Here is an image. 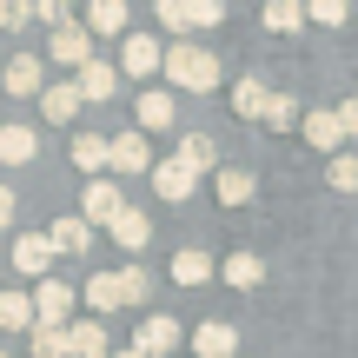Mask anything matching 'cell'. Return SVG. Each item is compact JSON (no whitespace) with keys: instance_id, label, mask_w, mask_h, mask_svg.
Listing matches in <instances>:
<instances>
[{"instance_id":"obj_17","label":"cell","mask_w":358,"mask_h":358,"mask_svg":"<svg viewBox=\"0 0 358 358\" xmlns=\"http://www.w3.org/2000/svg\"><path fill=\"white\" fill-rule=\"evenodd\" d=\"M166 272H173V285H192V292H199V285H213V279H219V259H213V252H199V245H179Z\"/></svg>"},{"instance_id":"obj_12","label":"cell","mask_w":358,"mask_h":358,"mask_svg":"<svg viewBox=\"0 0 358 358\" xmlns=\"http://www.w3.org/2000/svg\"><path fill=\"white\" fill-rule=\"evenodd\" d=\"M47 60L53 66H87L93 60V34H87V20H66V27H53V40H47Z\"/></svg>"},{"instance_id":"obj_16","label":"cell","mask_w":358,"mask_h":358,"mask_svg":"<svg viewBox=\"0 0 358 358\" xmlns=\"http://www.w3.org/2000/svg\"><path fill=\"white\" fill-rule=\"evenodd\" d=\"M80 106H87V93H80L73 80H53V87L40 93V120H47V127H73Z\"/></svg>"},{"instance_id":"obj_37","label":"cell","mask_w":358,"mask_h":358,"mask_svg":"<svg viewBox=\"0 0 358 358\" xmlns=\"http://www.w3.org/2000/svg\"><path fill=\"white\" fill-rule=\"evenodd\" d=\"M13 213H20V199H13V186H7V179H0V232L13 226Z\"/></svg>"},{"instance_id":"obj_36","label":"cell","mask_w":358,"mask_h":358,"mask_svg":"<svg viewBox=\"0 0 358 358\" xmlns=\"http://www.w3.org/2000/svg\"><path fill=\"white\" fill-rule=\"evenodd\" d=\"M120 279H127V306H146V272L140 266H120Z\"/></svg>"},{"instance_id":"obj_29","label":"cell","mask_w":358,"mask_h":358,"mask_svg":"<svg viewBox=\"0 0 358 358\" xmlns=\"http://www.w3.org/2000/svg\"><path fill=\"white\" fill-rule=\"evenodd\" d=\"M173 159H186L199 179L219 173V146H213V133H179V153H173Z\"/></svg>"},{"instance_id":"obj_41","label":"cell","mask_w":358,"mask_h":358,"mask_svg":"<svg viewBox=\"0 0 358 358\" xmlns=\"http://www.w3.org/2000/svg\"><path fill=\"white\" fill-rule=\"evenodd\" d=\"M7 252H13V245H7V239H0V259H7Z\"/></svg>"},{"instance_id":"obj_39","label":"cell","mask_w":358,"mask_h":358,"mask_svg":"<svg viewBox=\"0 0 358 358\" xmlns=\"http://www.w3.org/2000/svg\"><path fill=\"white\" fill-rule=\"evenodd\" d=\"M27 20V7H13V0H0V34H7V27H20Z\"/></svg>"},{"instance_id":"obj_26","label":"cell","mask_w":358,"mask_h":358,"mask_svg":"<svg viewBox=\"0 0 358 358\" xmlns=\"http://www.w3.org/2000/svg\"><path fill=\"white\" fill-rule=\"evenodd\" d=\"M127 20H133V7H127V0H93V7H87V34L127 40Z\"/></svg>"},{"instance_id":"obj_7","label":"cell","mask_w":358,"mask_h":358,"mask_svg":"<svg viewBox=\"0 0 358 358\" xmlns=\"http://www.w3.org/2000/svg\"><path fill=\"white\" fill-rule=\"evenodd\" d=\"M120 213H127V192H120V179H87V192H80V219H87L93 232H106Z\"/></svg>"},{"instance_id":"obj_21","label":"cell","mask_w":358,"mask_h":358,"mask_svg":"<svg viewBox=\"0 0 358 358\" xmlns=\"http://www.w3.org/2000/svg\"><path fill=\"white\" fill-rule=\"evenodd\" d=\"M186 345H192V358H232V352H239V332H232L226 319H206Z\"/></svg>"},{"instance_id":"obj_43","label":"cell","mask_w":358,"mask_h":358,"mask_svg":"<svg viewBox=\"0 0 358 358\" xmlns=\"http://www.w3.org/2000/svg\"><path fill=\"white\" fill-rule=\"evenodd\" d=\"M106 358H113V352H106Z\"/></svg>"},{"instance_id":"obj_23","label":"cell","mask_w":358,"mask_h":358,"mask_svg":"<svg viewBox=\"0 0 358 358\" xmlns=\"http://www.w3.org/2000/svg\"><path fill=\"white\" fill-rule=\"evenodd\" d=\"M219 279H226L232 292H252V285H266V259L259 252H226L219 259Z\"/></svg>"},{"instance_id":"obj_24","label":"cell","mask_w":358,"mask_h":358,"mask_svg":"<svg viewBox=\"0 0 358 358\" xmlns=\"http://www.w3.org/2000/svg\"><path fill=\"white\" fill-rule=\"evenodd\" d=\"M266 106H272V87H266L259 73L232 80V113H239V120H252V127H259V120H266Z\"/></svg>"},{"instance_id":"obj_33","label":"cell","mask_w":358,"mask_h":358,"mask_svg":"<svg viewBox=\"0 0 358 358\" xmlns=\"http://www.w3.org/2000/svg\"><path fill=\"white\" fill-rule=\"evenodd\" d=\"M325 179H332V192H358V153H338L325 166Z\"/></svg>"},{"instance_id":"obj_2","label":"cell","mask_w":358,"mask_h":358,"mask_svg":"<svg viewBox=\"0 0 358 358\" xmlns=\"http://www.w3.org/2000/svg\"><path fill=\"white\" fill-rule=\"evenodd\" d=\"M159 27H166L173 40H192V34H213L219 20H226V7L219 0H159Z\"/></svg>"},{"instance_id":"obj_9","label":"cell","mask_w":358,"mask_h":358,"mask_svg":"<svg viewBox=\"0 0 358 358\" xmlns=\"http://www.w3.org/2000/svg\"><path fill=\"white\" fill-rule=\"evenodd\" d=\"M120 73H133L146 87L153 73H166V47H159L153 34H127V40H120Z\"/></svg>"},{"instance_id":"obj_34","label":"cell","mask_w":358,"mask_h":358,"mask_svg":"<svg viewBox=\"0 0 358 358\" xmlns=\"http://www.w3.org/2000/svg\"><path fill=\"white\" fill-rule=\"evenodd\" d=\"M306 20H319V27H345V0H312Z\"/></svg>"},{"instance_id":"obj_1","label":"cell","mask_w":358,"mask_h":358,"mask_svg":"<svg viewBox=\"0 0 358 358\" xmlns=\"http://www.w3.org/2000/svg\"><path fill=\"white\" fill-rule=\"evenodd\" d=\"M219 73H226V66H219L206 47H192V40H173L166 47V87L173 93H213Z\"/></svg>"},{"instance_id":"obj_20","label":"cell","mask_w":358,"mask_h":358,"mask_svg":"<svg viewBox=\"0 0 358 358\" xmlns=\"http://www.w3.org/2000/svg\"><path fill=\"white\" fill-rule=\"evenodd\" d=\"M73 87L87 93L93 106H106V100H113V93H120V66H113V60H87V66H80V73H73Z\"/></svg>"},{"instance_id":"obj_35","label":"cell","mask_w":358,"mask_h":358,"mask_svg":"<svg viewBox=\"0 0 358 358\" xmlns=\"http://www.w3.org/2000/svg\"><path fill=\"white\" fill-rule=\"evenodd\" d=\"M27 20H47V27H66V7H60V0H34V7H27Z\"/></svg>"},{"instance_id":"obj_32","label":"cell","mask_w":358,"mask_h":358,"mask_svg":"<svg viewBox=\"0 0 358 358\" xmlns=\"http://www.w3.org/2000/svg\"><path fill=\"white\" fill-rule=\"evenodd\" d=\"M259 127H272V133L306 127V120H299V100H292V93H272V106H266V120H259Z\"/></svg>"},{"instance_id":"obj_14","label":"cell","mask_w":358,"mask_h":358,"mask_svg":"<svg viewBox=\"0 0 358 358\" xmlns=\"http://www.w3.org/2000/svg\"><path fill=\"white\" fill-rule=\"evenodd\" d=\"M66 153H73V166L87 179H113V140H106V133H73Z\"/></svg>"},{"instance_id":"obj_42","label":"cell","mask_w":358,"mask_h":358,"mask_svg":"<svg viewBox=\"0 0 358 358\" xmlns=\"http://www.w3.org/2000/svg\"><path fill=\"white\" fill-rule=\"evenodd\" d=\"M0 358H13V352H0Z\"/></svg>"},{"instance_id":"obj_38","label":"cell","mask_w":358,"mask_h":358,"mask_svg":"<svg viewBox=\"0 0 358 358\" xmlns=\"http://www.w3.org/2000/svg\"><path fill=\"white\" fill-rule=\"evenodd\" d=\"M338 120H345V133L358 140V93H352V100H338Z\"/></svg>"},{"instance_id":"obj_31","label":"cell","mask_w":358,"mask_h":358,"mask_svg":"<svg viewBox=\"0 0 358 358\" xmlns=\"http://www.w3.org/2000/svg\"><path fill=\"white\" fill-rule=\"evenodd\" d=\"M27 352H34V358H73L60 325H34V332H27Z\"/></svg>"},{"instance_id":"obj_4","label":"cell","mask_w":358,"mask_h":358,"mask_svg":"<svg viewBox=\"0 0 358 358\" xmlns=\"http://www.w3.org/2000/svg\"><path fill=\"white\" fill-rule=\"evenodd\" d=\"M73 319H80V292L60 285V279H40L34 285V325H60V332H66Z\"/></svg>"},{"instance_id":"obj_19","label":"cell","mask_w":358,"mask_h":358,"mask_svg":"<svg viewBox=\"0 0 358 358\" xmlns=\"http://www.w3.org/2000/svg\"><path fill=\"white\" fill-rule=\"evenodd\" d=\"M47 239H53V252H60V259H80V252H93V226H87L80 213L53 219V226H47Z\"/></svg>"},{"instance_id":"obj_3","label":"cell","mask_w":358,"mask_h":358,"mask_svg":"<svg viewBox=\"0 0 358 358\" xmlns=\"http://www.w3.org/2000/svg\"><path fill=\"white\" fill-rule=\"evenodd\" d=\"M186 338H192V332L173 319V312H146V319H140V332H133L127 345L140 352V358H179V345H186Z\"/></svg>"},{"instance_id":"obj_11","label":"cell","mask_w":358,"mask_h":358,"mask_svg":"<svg viewBox=\"0 0 358 358\" xmlns=\"http://www.w3.org/2000/svg\"><path fill=\"white\" fill-rule=\"evenodd\" d=\"M13 272H20V279H47V272H53V259H60V252H53V239H47V232H20V239H13Z\"/></svg>"},{"instance_id":"obj_8","label":"cell","mask_w":358,"mask_h":358,"mask_svg":"<svg viewBox=\"0 0 358 358\" xmlns=\"http://www.w3.org/2000/svg\"><path fill=\"white\" fill-rule=\"evenodd\" d=\"M306 146H319L325 159H338V153H352V133H345V120H338V106H312L306 113Z\"/></svg>"},{"instance_id":"obj_13","label":"cell","mask_w":358,"mask_h":358,"mask_svg":"<svg viewBox=\"0 0 358 358\" xmlns=\"http://www.w3.org/2000/svg\"><path fill=\"white\" fill-rule=\"evenodd\" d=\"M80 306H87V319L120 312V306H127V279H120V272H93V279L80 285Z\"/></svg>"},{"instance_id":"obj_18","label":"cell","mask_w":358,"mask_h":358,"mask_svg":"<svg viewBox=\"0 0 358 358\" xmlns=\"http://www.w3.org/2000/svg\"><path fill=\"white\" fill-rule=\"evenodd\" d=\"M106 239H113L120 252H146V245H153V219H146L140 206H127V213L106 226Z\"/></svg>"},{"instance_id":"obj_27","label":"cell","mask_w":358,"mask_h":358,"mask_svg":"<svg viewBox=\"0 0 358 358\" xmlns=\"http://www.w3.org/2000/svg\"><path fill=\"white\" fill-rule=\"evenodd\" d=\"M40 153V127H0V166H27V159Z\"/></svg>"},{"instance_id":"obj_28","label":"cell","mask_w":358,"mask_h":358,"mask_svg":"<svg viewBox=\"0 0 358 358\" xmlns=\"http://www.w3.org/2000/svg\"><path fill=\"white\" fill-rule=\"evenodd\" d=\"M213 192H219V206H252L259 179L245 173V166H219V173H213Z\"/></svg>"},{"instance_id":"obj_30","label":"cell","mask_w":358,"mask_h":358,"mask_svg":"<svg viewBox=\"0 0 358 358\" xmlns=\"http://www.w3.org/2000/svg\"><path fill=\"white\" fill-rule=\"evenodd\" d=\"M259 20H266V34H299V27H306V7H299V0H272Z\"/></svg>"},{"instance_id":"obj_5","label":"cell","mask_w":358,"mask_h":358,"mask_svg":"<svg viewBox=\"0 0 358 358\" xmlns=\"http://www.w3.org/2000/svg\"><path fill=\"white\" fill-rule=\"evenodd\" d=\"M133 127L153 140V133H173L179 127V100L173 87H140V100H133Z\"/></svg>"},{"instance_id":"obj_22","label":"cell","mask_w":358,"mask_h":358,"mask_svg":"<svg viewBox=\"0 0 358 358\" xmlns=\"http://www.w3.org/2000/svg\"><path fill=\"white\" fill-rule=\"evenodd\" d=\"M0 332H7V338L13 332H20V338L34 332V292H27V285H7V292H0Z\"/></svg>"},{"instance_id":"obj_10","label":"cell","mask_w":358,"mask_h":358,"mask_svg":"<svg viewBox=\"0 0 358 358\" xmlns=\"http://www.w3.org/2000/svg\"><path fill=\"white\" fill-rule=\"evenodd\" d=\"M0 87H7L13 100H40L53 80H47V66H40V53H13V60L0 66Z\"/></svg>"},{"instance_id":"obj_25","label":"cell","mask_w":358,"mask_h":358,"mask_svg":"<svg viewBox=\"0 0 358 358\" xmlns=\"http://www.w3.org/2000/svg\"><path fill=\"white\" fill-rule=\"evenodd\" d=\"M66 352H73V358H106L113 338H106L100 319H73V325H66Z\"/></svg>"},{"instance_id":"obj_40","label":"cell","mask_w":358,"mask_h":358,"mask_svg":"<svg viewBox=\"0 0 358 358\" xmlns=\"http://www.w3.org/2000/svg\"><path fill=\"white\" fill-rule=\"evenodd\" d=\"M113 358H140V352H133V345H127V352H113Z\"/></svg>"},{"instance_id":"obj_15","label":"cell","mask_w":358,"mask_h":358,"mask_svg":"<svg viewBox=\"0 0 358 358\" xmlns=\"http://www.w3.org/2000/svg\"><path fill=\"white\" fill-rule=\"evenodd\" d=\"M153 192L166 206H186L192 192H199V173H192L186 159H159V166H153Z\"/></svg>"},{"instance_id":"obj_6","label":"cell","mask_w":358,"mask_h":358,"mask_svg":"<svg viewBox=\"0 0 358 358\" xmlns=\"http://www.w3.org/2000/svg\"><path fill=\"white\" fill-rule=\"evenodd\" d=\"M153 140H146L140 127H127V133H113V179H153Z\"/></svg>"}]
</instances>
